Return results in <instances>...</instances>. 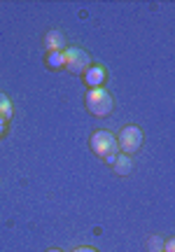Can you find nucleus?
Returning a JSON list of instances; mask_svg holds the SVG:
<instances>
[{
    "label": "nucleus",
    "mask_w": 175,
    "mask_h": 252,
    "mask_svg": "<svg viewBox=\"0 0 175 252\" xmlns=\"http://www.w3.org/2000/svg\"><path fill=\"white\" fill-rule=\"evenodd\" d=\"M87 110L91 112L93 117H108L112 112V96L105 87L98 89H89L87 94Z\"/></svg>",
    "instance_id": "1"
},
{
    "label": "nucleus",
    "mask_w": 175,
    "mask_h": 252,
    "mask_svg": "<svg viewBox=\"0 0 175 252\" xmlns=\"http://www.w3.org/2000/svg\"><path fill=\"white\" fill-rule=\"evenodd\" d=\"M63 56H65L63 68H68V70L75 72V75H84V72L91 68V56H89V52H84L80 47H65Z\"/></svg>",
    "instance_id": "2"
},
{
    "label": "nucleus",
    "mask_w": 175,
    "mask_h": 252,
    "mask_svg": "<svg viewBox=\"0 0 175 252\" xmlns=\"http://www.w3.org/2000/svg\"><path fill=\"white\" fill-rule=\"evenodd\" d=\"M89 145H91L93 154H98V157H110L117 152V138L110 131H93Z\"/></svg>",
    "instance_id": "3"
},
{
    "label": "nucleus",
    "mask_w": 175,
    "mask_h": 252,
    "mask_svg": "<svg viewBox=\"0 0 175 252\" xmlns=\"http://www.w3.org/2000/svg\"><path fill=\"white\" fill-rule=\"evenodd\" d=\"M117 147L124 150V154H133L143 147V131L138 126H124L119 138H117Z\"/></svg>",
    "instance_id": "4"
},
{
    "label": "nucleus",
    "mask_w": 175,
    "mask_h": 252,
    "mask_svg": "<svg viewBox=\"0 0 175 252\" xmlns=\"http://www.w3.org/2000/svg\"><path fill=\"white\" fill-rule=\"evenodd\" d=\"M105 68L103 65H91L89 70L84 72V80H87V84L91 87V89H98V87H103V82H105Z\"/></svg>",
    "instance_id": "5"
},
{
    "label": "nucleus",
    "mask_w": 175,
    "mask_h": 252,
    "mask_svg": "<svg viewBox=\"0 0 175 252\" xmlns=\"http://www.w3.org/2000/svg\"><path fill=\"white\" fill-rule=\"evenodd\" d=\"M45 47L47 52H63L65 49V37L58 31H49L45 35Z\"/></svg>",
    "instance_id": "6"
},
{
    "label": "nucleus",
    "mask_w": 175,
    "mask_h": 252,
    "mask_svg": "<svg viewBox=\"0 0 175 252\" xmlns=\"http://www.w3.org/2000/svg\"><path fill=\"white\" fill-rule=\"evenodd\" d=\"M131 168H133V161H131L129 154H119V157L115 159V171L119 173V175H129Z\"/></svg>",
    "instance_id": "7"
},
{
    "label": "nucleus",
    "mask_w": 175,
    "mask_h": 252,
    "mask_svg": "<svg viewBox=\"0 0 175 252\" xmlns=\"http://www.w3.org/2000/svg\"><path fill=\"white\" fill-rule=\"evenodd\" d=\"M63 52H65V49H63ZM63 52H49V54H47V63H49L54 70H56V68H63V65H65Z\"/></svg>",
    "instance_id": "8"
},
{
    "label": "nucleus",
    "mask_w": 175,
    "mask_h": 252,
    "mask_svg": "<svg viewBox=\"0 0 175 252\" xmlns=\"http://www.w3.org/2000/svg\"><path fill=\"white\" fill-rule=\"evenodd\" d=\"M12 112H14V110H12V100H9L5 94H0V117L9 122V119H12Z\"/></svg>",
    "instance_id": "9"
},
{
    "label": "nucleus",
    "mask_w": 175,
    "mask_h": 252,
    "mask_svg": "<svg viewBox=\"0 0 175 252\" xmlns=\"http://www.w3.org/2000/svg\"><path fill=\"white\" fill-rule=\"evenodd\" d=\"M147 245H149V250L152 252H161V238H159V236H152V238L147 241Z\"/></svg>",
    "instance_id": "10"
},
{
    "label": "nucleus",
    "mask_w": 175,
    "mask_h": 252,
    "mask_svg": "<svg viewBox=\"0 0 175 252\" xmlns=\"http://www.w3.org/2000/svg\"><path fill=\"white\" fill-rule=\"evenodd\" d=\"M161 252H175V241H173V238H168L166 243H164V250H161Z\"/></svg>",
    "instance_id": "11"
},
{
    "label": "nucleus",
    "mask_w": 175,
    "mask_h": 252,
    "mask_svg": "<svg viewBox=\"0 0 175 252\" xmlns=\"http://www.w3.org/2000/svg\"><path fill=\"white\" fill-rule=\"evenodd\" d=\"M5 131H7V119L0 117V135H5Z\"/></svg>",
    "instance_id": "12"
},
{
    "label": "nucleus",
    "mask_w": 175,
    "mask_h": 252,
    "mask_svg": "<svg viewBox=\"0 0 175 252\" xmlns=\"http://www.w3.org/2000/svg\"><path fill=\"white\" fill-rule=\"evenodd\" d=\"M73 252H98V250H93V248H89V245H82V248H75Z\"/></svg>",
    "instance_id": "13"
},
{
    "label": "nucleus",
    "mask_w": 175,
    "mask_h": 252,
    "mask_svg": "<svg viewBox=\"0 0 175 252\" xmlns=\"http://www.w3.org/2000/svg\"><path fill=\"white\" fill-rule=\"evenodd\" d=\"M47 252H63V250H56V248H52V250H47Z\"/></svg>",
    "instance_id": "14"
}]
</instances>
